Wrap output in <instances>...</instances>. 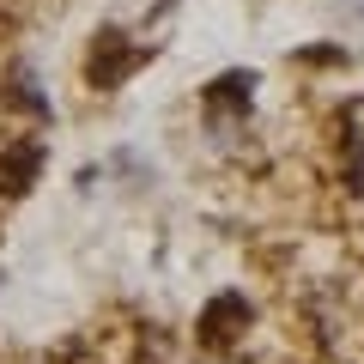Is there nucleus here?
<instances>
[{
    "label": "nucleus",
    "instance_id": "nucleus-1",
    "mask_svg": "<svg viewBox=\"0 0 364 364\" xmlns=\"http://www.w3.org/2000/svg\"><path fill=\"white\" fill-rule=\"evenodd\" d=\"M134 61H140V49H128V43H122V31H104V37H97V49H91V85H97V91L122 85V79L134 73Z\"/></svg>",
    "mask_w": 364,
    "mask_h": 364
},
{
    "label": "nucleus",
    "instance_id": "nucleus-2",
    "mask_svg": "<svg viewBox=\"0 0 364 364\" xmlns=\"http://www.w3.org/2000/svg\"><path fill=\"white\" fill-rule=\"evenodd\" d=\"M231 322H249V310H243V298H237V291H225V298L207 304V316H200V334H207V340H225V334H237Z\"/></svg>",
    "mask_w": 364,
    "mask_h": 364
}]
</instances>
